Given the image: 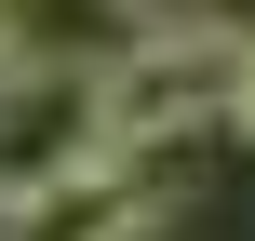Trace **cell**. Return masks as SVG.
<instances>
[{"instance_id":"cell-1","label":"cell","mask_w":255,"mask_h":241,"mask_svg":"<svg viewBox=\"0 0 255 241\" xmlns=\"http://www.w3.org/2000/svg\"><path fill=\"white\" fill-rule=\"evenodd\" d=\"M255 80V40L242 27H161V40H134L108 80H94V107H108V148L121 161H175L202 121H229Z\"/></svg>"},{"instance_id":"cell-2","label":"cell","mask_w":255,"mask_h":241,"mask_svg":"<svg viewBox=\"0 0 255 241\" xmlns=\"http://www.w3.org/2000/svg\"><path fill=\"white\" fill-rule=\"evenodd\" d=\"M94 161H108V107H94V80H13V94H0V215H27L40 188L94 174Z\"/></svg>"},{"instance_id":"cell-3","label":"cell","mask_w":255,"mask_h":241,"mask_svg":"<svg viewBox=\"0 0 255 241\" xmlns=\"http://www.w3.org/2000/svg\"><path fill=\"white\" fill-rule=\"evenodd\" d=\"M161 188H175V161H94V174H67V188H40L27 215L0 241H148V215H161Z\"/></svg>"},{"instance_id":"cell-4","label":"cell","mask_w":255,"mask_h":241,"mask_svg":"<svg viewBox=\"0 0 255 241\" xmlns=\"http://www.w3.org/2000/svg\"><path fill=\"white\" fill-rule=\"evenodd\" d=\"M121 13H134L148 40H161V27H215V0H121Z\"/></svg>"},{"instance_id":"cell-5","label":"cell","mask_w":255,"mask_h":241,"mask_svg":"<svg viewBox=\"0 0 255 241\" xmlns=\"http://www.w3.org/2000/svg\"><path fill=\"white\" fill-rule=\"evenodd\" d=\"M229 134H242V148H255V80H242V107H229Z\"/></svg>"}]
</instances>
